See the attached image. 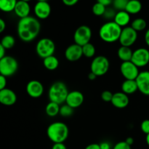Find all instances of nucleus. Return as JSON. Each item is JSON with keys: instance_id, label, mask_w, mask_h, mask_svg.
Listing matches in <instances>:
<instances>
[{"instance_id": "nucleus-2", "label": "nucleus", "mask_w": 149, "mask_h": 149, "mask_svg": "<svg viewBox=\"0 0 149 149\" xmlns=\"http://www.w3.org/2000/svg\"><path fill=\"white\" fill-rule=\"evenodd\" d=\"M69 135V130L65 123L55 122L47 129V135L53 143H64Z\"/></svg>"}, {"instance_id": "nucleus-12", "label": "nucleus", "mask_w": 149, "mask_h": 149, "mask_svg": "<svg viewBox=\"0 0 149 149\" xmlns=\"http://www.w3.org/2000/svg\"><path fill=\"white\" fill-rule=\"evenodd\" d=\"M26 93L32 98H39L44 93V86L38 80L29 81L26 87Z\"/></svg>"}, {"instance_id": "nucleus-39", "label": "nucleus", "mask_w": 149, "mask_h": 149, "mask_svg": "<svg viewBox=\"0 0 149 149\" xmlns=\"http://www.w3.org/2000/svg\"><path fill=\"white\" fill-rule=\"evenodd\" d=\"M100 149H111V144L107 141H103L100 143Z\"/></svg>"}, {"instance_id": "nucleus-3", "label": "nucleus", "mask_w": 149, "mask_h": 149, "mask_svg": "<svg viewBox=\"0 0 149 149\" xmlns=\"http://www.w3.org/2000/svg\"><path fill=\"white\" fill-rule=\"evenodd\" d=\"M122 28L114 21L105 23L99 29V36L102 41L106 43H113L119 41Z\"/></svg>"}, {"instance_id": "nucleus-28", "label": "nucleus", "mask_w": 149, "mask_h": 149, "mask_svg": "<svg viewBox=\"0 0 149 149\" xmlns=\"http://www.w3.org/2000/svg\"><path fill=\"white\" fill-rule=\"evenodd\" d=\"M82 52L83 56L86 57L87 58H92L95 55L96 49L94 45L90 42V43L82 46Z\"/></svg>"}, {"instance_id": "nucleus-21", "label": "nucleus", "mask_w": 149, "mask_h": 149, "mask_svg": "<svg viewBox=\"0 0 149 149\" xmlns=\"http://www.w3.org/2000/svg\"><path fill=\"white\" fill-rule=\"evenodd\" d=\"M122 90L124 93L129 95L134 94L138 90V84L135 80L125 79L122 84Z\"/></svg>"}, {"instance_id": "nucleus-1", "label": "nucleus", "mask_w": 149, "mask_h": 149, "mask_svg": "<svg viewBox=\"0 0 149 149\" xmlns=\"http://www.w3.org/2000/svg\"><path fill=\"white\" fill-rule=\"evenodd\" d=\"M41 31V23L38 18L32 16L20 19L17 23V32L19 38L24 42L34 40Z\"/></svg>"}, {"instance_id": "nucleus-44", "label": "nucleus", "mask_w": 149, "mask_h": 149, "mask_svg": "<svg viewBox=\"0 0 149 149\" xmlns=\"http://www.w3.org/2000/svg\"><path fill=\"white\" fill-rule=\"evenodd\" d=\"M6 29V23L3 19H0V32L2 33Z\"/></svg>"}, {"instance_id": "nucleus-9", "label": "nucleus", "mask_w": 149, "mask_h": 149, "mask_svg": "<svg viewBox=\"0 0 149 149\" xmlns=\"http://www.w3.org/2000/svg\"><path fill=\"white\" fill-rule=\"evenodd\" d=\"M137 39H138V32L134 30L131 26H127L122 29L119 42L121 46L130 47L136 42Z\"/></svg>"}, {"instance_id": "nucleus-15", "label": "nucleus", "mask_w": 149, "mask_h": 149, "mask_svg": "<svg viewBox=\"0 0 149 149\" xmlns=\"http://www.w3.org/2000/svg\"><path fill=\"white\" fill-rule=\"evenodd\" d=\"M84 97L82 93L78 90H74L68 93L65 103L74 109L80 107L84 103Z\"/></svg>"}, {"instance_id": "nucleus-48", "label": "nucleus", "mask_w": 149, "mask_h": 149, "mask_svg": "<svg viewBox=\"0 0 149 149\" xmlns=\"http://www.w3.org/2000/svg\"><path fill=\"white\" fill-rule=\"evenodd\" d=\"M146 141L147 145H148L149 146V134L146 135Z\"/></svg>"}, {"instance_id": "nucleus-13", "label": "nucleus", "mask_w": 149, "mask_h": 149, "mask_svg": "<svg viewBox=\"0 0 149 149\" xmlns=\"http://www.w3.org/2000/svg\"><path fill=\"white\" fill-rule=\"evenodd\" d=\"M33 12L36 18L40 20L47 19L51 13L50 4L48 1H37L33 7Z\"/></svg>"}, {"instance_id": "nucleus-33", "label": "nucleus", "mask_w": 149, "mask_h": 149, "mask_svg": "<svg viewBox=\"0 0 149 149\" xmlns=\"http://www.w3.org/2000/svg\"><path fill=\"white\" fill-rule=\"evenodd\" d=\"M117 12H116V10L114 8H110V7H106V12L103 17H104L106 19L111 20V19H114L115 16Z\"/></svg>"}, {"instance_id": "nucleus-8", "label": "nucleus", "mask_w": 149, "mask_h": 149, "mask_svg": "<svg viewBox=\"0 0 149 149\" xmlns=\"http://www.w3.org/2000/svg\"><path fill=\"white\" fill-rule=\"evenodd\" d=\"M92 38V30L86 25L80 26L76 29L74 33V43L82 47L90 43Z\"/></svg>"}, {"instance_id": "nucleus-23", "label": "nucleus", "mask_w": 149, "mask_h": 149, "mask_svg": "<svg viewBox=\"0 0 149 149\" xmlns=\"http://www.w3.org/2000/svg\"><path fill=\"white\" fill-rule=\"evenodd\" d=\"M43 65L49 71H55L59 66V60L55 55H51L43 59Z\"/></svg>"}, {"instance_id": "nucleus-22", "label": "nucleus", "mask_w": 149, "mask_h": 149, "mask_svg": "<svg viewBox=\"0 0 149 149\" xmlns=\"http://www.w3.org/2000/svg\"><path fill=\"white\" fill-rule=\"evenodd\" d=\"M133 55V51L131 49L130 47L125 46H121L118 49L117 55L118 58L122 61V62H127L131 61Z\"/></svg>"}, {"instance_id": "nucleus-36", "label": "nucleus", "mask_w": 149, "mask_h": 149, "mask_svg": "<svg viewBox=\"0 0 149 149\" xmlns=\"http://www.w3.org/2000/svg\"><path fill=\"white\" fill-rule=\"evenodd\" d=\"M113 149H131V146L128 145L125 141H120L115 144Z\"/></svg>"}, {"instance_id": "nucleus-17", "label": "nucleus", "mask_w": 149, "mask_h": 149, "mask_svg": "<svg viewBox=\"0 0 149 149\" xmlns=\"http://www.w3.org/2000/svg\"><path fill=\"white\" fill-rule=\"evenodd\" d=\"M17 101V95L13 90L9 88L0 90V103L5 106H13Z\"/></svg>"}, {"instance_id": "nucleus-26", "label": "nucleus", "mask_w": 149, "mask_h": 149, "mask_svg": "<svg viewBox=\"0 0 149 149\" xmlns=\"http://www.w3.org/2000/svg\"><path fill=\"white\" fill-rule=\"evenodd\" d=\"M17 0H0V9L4 13L14 11Z\"/></svg>"}, {"instance_id": "nucleus-6", "label": "nucleus", "mask_w": 149, "mask_h": 149, "mask_svg": "<svg viewBox=\"0 0 149 149\" xmlns=\"http://www.w3.org/2000/svg\"><path fill=\"white\" fill-rule=\"evenodd\" d=\"M18 69V62L13 57L6 55L0 59V74L5 77L14 75Z\"/></svg>"}, {"instance_id": "nucleus-5", "label": "nucleus", "mask_w": 149, "mask_h": 149, "mask_svg": "<svg viewBox=\"0 0 149 149\" xmlns=\"http://www.w3.org/2000/svg\"><path fill=\"white\" fill-rule=\"evenodd\" d=\"M55 51V42L49 38H42L36 45V52L39 58L45 59L47 57L54 55Z\"/></svg>"}, {"instance_id": "nucleus-50", "label": "nucleus", "mask_w": 149, "mask_h": 149, "mask_svg": "<svg viewBox=\"0 0 149 149\" xmlns=\"http://www.w3.org/2000/svg\"><path fill=\"white\" fill-rule=\"evenodd\" d=\"M21 1H27V2H29V1H31V0H21Z\"/></svg>"}, {"instance_id": "nucleus-10", "label": "nucleus", "mask_w": 149, "mask_h": 149, "mask_svg": "<svg viewBox=\"0 0 149 149\" xmlns=\"http://www.w3.org/2000/svg\"><path fill=\"white\" fill-rule=\"evenodd\" d=\"M120 72L125 79L135 80L139 75V68L132 61L122 62L120 65Z\"/></svg>"}, {"instance_id": "nucleus-16", "label": "nucleus", "mask_w": 149, "mask_h": 149, "mask_svg": "<svg viewBox=\"0 0 149 149\" xmlns=\"http://www.w3.org/2000/svg\"><path fill=\"white\" fill-rule=\"evenodd\" d=\"M135 81L140 93L149 96V71H141Z\"/></svg>"}, {"instance_id": "nucleus-20", "label": "nucleus", "mask_w": 149, "mask_h": 149, "mask_svg": "<svg viewBox=\"0 0 149 149\" xmlns=\"http://www.w3.org/2000/svg\"><path fill=\"white\" fill-rule=\"evenodd\" d=\"M113 21L120 26L121 28H125L128 26V24L130 22V15L126 12L125 10L123 11H118L116 13Z\"/></svg>"}, {"instance_id": "nucleus-7", "label": "nucleus", "mask_w": 149, "mask_h": 149, "mask_svg": "<svg viewBox=\"0 0 149 149\" xmlns=\"http://www.w3.org/2000/svg\"><path fill=\"white\" fill-rule=\"evenodd\" d=\"M110 62L106 56L99 55L93 58L90 64V71L97 77H102L109 71Z\"/></svg>"}, {"instance_id": "nucleus-49", "label": "nucleus", "mask_w": 149, "mask_h": 149, "mask_svg": "<svg viewBox=\"0 0 149 149\" xmlns=\"http://www.w3.org/2000/svg\"><path fill=\"white\" fill-rule=\"evenodd\" d=\"M37 1H48V0H37Z\"/></svg>"}, {"instance_id": "nucleus-24", "label": "nucleus", "mask_w": 149, "mask_h": 149, "mask_svg": "<svg viewBox=\"0 0 149 149\" xmlns=\"http://www.w3.org/2000/svg\"><path fill=\"white\" fill-rule=\"evenodd\" d=\"M142 10V4L139 0H130L127 5L125 11L130 15H135L139 13Z\"/></svg>"}, {"instance_id": "nucleus-34", "label": "nucleus", "mask_w": 149, "mask_h": 149, "mask_svg": "<svg viewBox=\"0 0 149 149\" xmlns=\"http://www.w3.org/2000/svg\"><path fill=\"white\" fill-rule=\"evenodd\" d=\"M113 94L109 90H105L101 94V99L104 102L109 103V102H111L112 98H113Z\"/></svg>"}, {"instance_id": "nucleus-46", "label": "nucleus", "mask_w": 149, "mask_h": 149, "mask_svg": "<svg viewBox=\"0 0 149 149\" xmlns=\"http://www.w3.org/2000/svg\"><path fill=\"white\" fill-rule=\"evenodd\" d=\"M125 142L130 146H132V144L134 143V138H132V137H128V138H126L125 140Z\"/></svg>"}, {"instance_id": "nucleus-25", "label": "nucleus", "mask_w": 149, "mask_h": 149, "mask_svg": "<svg viewBox=\"0 0 149 149\" xmlns=\"http://www.w3.org/2000/svg\"><path fill=\"white\" fill-rule=\"evenodd\" d=\"M61 105L49 101L45 107V113L49 117H55L60 113Z\"/></svg>"}, {"instance_id": "nucleus-30", "label": "nucleus", "mask_w": 149, "mask_h": 149, "mask_svg": "<svg viewBox=\"0 0 149 149\" xmlns=\"http://www.w3.org/2000/svg\"><path fill=\"white\" fill-rule=\"evenodd\" d=\"M106 7L103 4H100L99 2H96L94 5L93 6V8H92V11L93 13L96 16H103L105 12H106Z\"/></svg>"}, {"instance_id": "nucleus-41", "label": "nucleus", "mask_w": 149, "mask_h": 149, "mask_svg": "<svg viewBox=\"0 0 149 149\" xmlns=\"http://www.w3.org/2000/svg\"><path fill=\"white\" fill-rule=\"evenodd\" d=\"M97 2L100 3V4H103L106 7H108L110 4H112V2H113V0H97Z\"/></svg>"}, {"instance_id": "nucleus-11", "label": "nucleus", "mask_w": 149, "mask_h": 149, "mask_svg": "<svg viewBox=\"0 0 149 149\" xmlns=\"http://www.w3.org/2000/svg\"><path fill=\"white\" fill-rule=\"evenodd\" d=\"M131 61L138 68L146 66L149 63V50L144 47L138 48L133 51Z\"/></svg>"}, {"instance_id": "nucleus-43", "label": "nucleus", "mask_w": 149, "mask_h": 149, "mask_svg": "<svg viewBox=\"0 0 149 149\" xmlns=\"http://www.w3.org/2000/svg\"><path fill=\"white\" fill-rule=\"evenodd\" d=\"M6 50L7 49L2 46V45H0V59L4 58V56H6Z\"/></svg>"}, {"instance_id": "nucleus-14", "label": "nucleus", "mask_w": 149, "mask_h": 149, "mask_svg": "<svg viewBox=\"0 0 149 149\" xmlns=\"http://www.w3.org/2000/svg\"><path fill=\"white\" fill-rule=\"evenodd\" d=\"M64 55H65V58L68 61L75 62V61H79L83 56L82 47L75 43L72 44L65 49Z\"/></svg>"}, {"instance_id": "nucleus-32", "label": "nucleus", "mask_w": 149, "mask_h": 149, "mask_svg": "<svg viewBox=\"0 0 149 149\" xmlns=\"http://www.w3.org/2000/svg\"><path fill=\"white\" fill-rule=\"evenodd\" d=\"M73 113H74V109L68 106V105L65 103V104L62 105L61 106L59 114L63 117H69L73 114Z\"/></svg>"}, {"instance_id": "nucleus-4", "label": "nucleus", "mask_w": 149, "mask_h": 149, "mask_svg": "<svg viewBox=\"0 0 149 149\" xmlns=\"http://www.w3.org/2000/svg\"><path fill=\"white\" fill-rule=\"evenodd\" d=\"M68 93L69 92L66 84L63 81H58L54 82L49 87L48 90V97L49 101L62 105L65 103Z\"/></svg>"}, {"instance_id": "nucleus-35", "label": "nucleus", "mask_w": 149, "mask_h": 149, "mask_svg": "<svg viewBox=\"0 0 149 149\" xmlns=\"http://www.w3.org/2000/svg\"><path fill=\"white\" fill-rule=\"evenodd\" d=\"M141 131L146 135L149 134V119H145L141 124Z\"/></svg>"}, {"instance_id": "nucleus-40", "label": "nucleus", "mask_w": 149, "mask_h": 149, "mask_svg": "<svg viewBox=\"0 0 149 149\" xmlns=\"http://www.w3.org/2000/svg\"><path fill=\"white\" fill-rule=\"evenodd\" d=\"M52 149H67L64 143H54Z\"/></svg>"}, {"instance_id": "nucleus-45", "label": "nucleus", "mask_w": 149, "mask_h": 149, "mask_svg": "<svg viewBox=\"0 0 149 149\" xmlns=\"http://www.w3.org/2000/svg\"><path fill=\"white\" fill-rule=\"evenodd\" d=\"M144 39H145V42L147 45V46L149 47V29H147L146 31Z\"/></svg>"}, {"instance_id": "nucleus-29", "label": "nucleus", "mask_w": 149, "mask_h": 149, "mask_svg": "<svg viewBox=\"0 0 149 149\" xmlns=\"http://www.w3.org/2000/svg\"><path fill=\"white\" fill-rule=\"evenodd\" d=\"M15 39L13 36H11V35H5L1 39L0 45H2L6 49H12L15 46Z\"/></svg>"}, {"instance_id": "nucleus-47", "label": "nucleus", "mask_w": 149, "mask_h": 149, "mask_svg": "<svg viewBox=\"0 0 149 149\" xmlns=\"http://www.w3.org/2000/svg\"><path fill=\"white\" fill-rule=\"evenodd\" d=\"M97 76H96L95 74H93V72H91V71H90V74H88V79L90 80H91V81H93V80H95L96 78H97Z\"/></svg>"}, {"instance_id": "nucleus-27", "label": "nucleus", "mask_w": 149, "mask_h": 149, "mask_svg": "<svg viewBox=\"0 0 149 149\" xmlns=\"http://www.w3.org/2000/svg\"><path fill=\"white\" fill-rule=\"evenodd\" d=\"M131 27L136 31L137 32L138 31H143L146 29L147 23L143 18L141 17H138V18L135 19L131 23Z\"/></svg>"}, {"instance_id": "nucleus-31", "label": "nucleus", "mask_w": 149, "mask_h": 149, "mask_svg": "<svg viewBox=\"0 0 149 149\" xmlns=\"http://www.w3.org/2000/svg\"><path fill=\"white\" fill-rule=\"evenodd\" d=\"M129 1L130 0H113V2H112L113 8H114L117 11L125 10Z\"/></svg>"}, {"instance_id": "nucleus-37", "label": "nucleus", "mask_w": 149, "mask_h": 149, "mask_svg": "<svg viewBox=\"0 0 149 149\" xmlns=\"http://www.w3.org/2000/svg\"><path fill=\"white\" fill-rule=\"evenodd\" d=\"M6 86H7V77L1 75L0 76V90L7 88Z\"/></svg>"}, {"instance_id": "nucleus-18", "label": "nucleus", "mask_w": 149, "mask_h": 149, "mask_svg": "<svg viewBox=\"0 0 149 149\" xmlns=\"http://www.w3.org/2000/svg\"><path fill=\"white\" fill-rule=\"evenodd\" d=\"M111 103L116 109H125L129 105V96L124 93L123 92H117L116 93H113V98Z\"/></svg>"}, {"instance_id": "nucleus-19", "label": "nucleus", "mask_w": 149, "mask_h": 149, "mask_svg": "<svg viewBox=\"0 0 149 149\" xmlns=\"http://www.w3.org/2000/svg\"><path fill=\"white\" fill-rule=\"evenodd\" d=\"M13 12L17 17H20V19L24 18L30 16L29 14L31 13V6L27 1L18 0Z\"/></svg>"}, {"instance_id": "nucleus-42", "label": "nucleus", "mask_w": 149, "mask_h": 149, "mask_svg": "<svg viewBox=\"0 0 149 149\" xmlns=\"http://www.w3.org/2000/svg\"><path fill=\"white\" fill-rule=\"evenodd\" d=\"M85 149H100V144L98 143H91L87 146Z\"/></svg>"}, {"instance_id": "nucleus-38", "label": "nucleus", "mask_w": 149, "mask_h": 149, "mask_svg": "<svg viewBox=\"0 0 149 149\" xmlns=\"http://www.w3.org/2000/svg\"><path fill=\"white\" fill-rule=\"evenodd\" d=\"M78 1L79 0H62V2L68 7H72V6L75 5Z\"/></svg>"}]
</instances>
